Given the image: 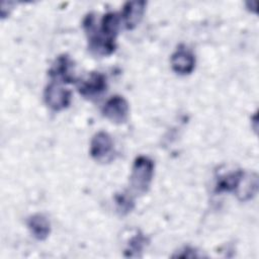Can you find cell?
I'll return each instance as SVG.
<instances>
[{
	"label": "cell",
	"mask_w": 259,
	"mask_h": 259,
	"mask_svg": "<svg viewBox=\"0 0 259 259\" xmlns=\"http://www.w3.org/2000/svg\"><path fill=\"white\" fill-rule=\"evenodd\" d=\"M120 18L114 12H107L96 25L93 14H88L83 20V27L88 38V48L97 56H108L115 51V39L119 28Z\"/></svg>",
	"instance_id": "1"
},
{
	"label": "cell",
	"mask_w": 259,
	"mask_h": 259,
	"mask_svg": "<svg viewBox=\"0 0 259 259\" xmlns=\"http://www.w3.org/2000/svg\"><path fill=\"white\" fill-rule=\"evenodd\" d=\"M258 178L254 173L247 174L243 170H236L219 177L214 186V191L233 192L240 200L251 199L257 192Z\"/></svg>",
	"instance_id": "2"
},
{
	"label": "cell",
	"mask_w": 259,
	"mask_h": 259,
	"mask_svg": "<svg viewBox=\"0 0 259 259\" xmlns=\"http://www.w3.org/2000/svg\"><path fill=\"white\" fill-rule=\"evenodd\" d=\"M154 162L147 156H139L135 159L130 177V185L136 194L146 193L154 176Z\"/></svg>",
	"instance_id": "3"
},
{
	"label": "cell",
	"mask_w": 259,
	"mask_h": 259,
	"mask_svg": "<svg viewBox=\"0 0 259 259\" xmlns=\"http://www.w3.org/2000/svg\"><path fill=\"white\" fill-rule=\"evenodd\" d=\"M49 75L53 82L60 84H71L77 82L74 62L68 55H61L55 60L49 70Z\"/></svg>",
	"instance_id": "4"
},
{
	"label": "cell",
	"mask_w": 259,
	"mask_h": 259,
	"mask_svg": "<svg viewBox=\"0 0 259 259\" xmlns=\"http://www.w3.org/2000/svg\"><path fill=\"white\" fill-rule=\"evenodd\" d=\"M72 93L64 88L60 83L51 82L45 89L44 99L46 104L55 111H61L67 108L71 103Z\"/></svg>",
	"instance_id": "5"
},
{
	"label": "cell",
	"mask_w": 259,
	"mask_h": 259,
	"mask_svg": "<svg viewBox=\"0 0 259 259\" xmlns=\"http://www.w3.org/2000/svg\"><path fill=\"white\" fill-rule=\"evenodd\" d=\"M113 141L106 132L96 133L90 143V156L97 162H109L113 158Z\"/></svg>",
	"instance_id": "6"
},
{
	"label": "cell",
	"mask_w": 259,
	"mask_h": 259,
	"mask_svg": "<svg viewBox=\"0 0 259 259\" xmlns=\"http://www.w3.org/2000/svg\"><path fill=\"white\" fill-rule=\"evenodd\" d=\"M130 106L127 101L119 95L110 97L102 107V114L114 123H123L128 117Z\"/></svg>",
	"instance_id": "7"
},
{
	"label": "cell",
	"mask_w": 259,
	"mask_h": 259,
	"mask_svg": "<svg viewBox=\"0 0 259 259\" xmlns=\"http://www.w3.org/2000/svg\"><path fill=\"white\" fill-rule=\"evenodd\" d=\"M172 70L179 75L190 74L195 67V57L193 53L184 45L178 46L171 56Z\"/></svg>",
	"instance_id": "8"
},
{
	"label": "cell",
	"mask_w": 259,
	"mask_h": 259,
	"mask_svg": "<svg viewBox=\"0 0 259 259\" xmlns=\"http://www.w3.org/2000/svg\"><path fill=\"white\" fill-rule=\"evenodd\" d=\"M106 77L99 72H92L78 82L79 93L88 98L99 96L106 90Z\"/></svg>",
	"instance_id": "9"
},
{
	"label": "cell",
	"mask_w": 259,
	"mask_h": 259,
	"mask_svg": "<svg viewBox=\"0 0 259 259\" xmlns=\"http://www.w3.org/2000/svg\"><path fill=\"white\" fill-rule=\"evenodd\" d=\"M146 5V1H128L123 5L121 19L126 29H133L140 23L145 13Z\"/></svg>",
	"instance_id": "10"
},
{
	"label": "cell",
	"mask_w": 259,
	"mask_h": 259,
	"mask_svg": "<svg viewBox=\"0 0 259 259\" xmlns=\"http://www.w3.org/2000/svg\"><path fill=\"white\" fill-rule=\"evenodd\" d=\"M27 227L33 237L39 241L46 240L51 233V223L42 213H35L28 218Z\"/></svg>",
	"instance_id": "11"
},
{
	"label": "cell",
	"mask_w": 259,
	"mask_h": 259,
	"mask_svg": "<svg viewBox=\"0 0 259 259\" xmlns=\"http://www.w3.org/2000/svg\"><path fill=\"white\" fill-rule=\"evenodd\" d=\"M147 244V238L143 236V234L139 233L131 238L128 242V246L125 249V256L134 257L139 256V254L143 251Z\"/></svg>",
	"instance_id": "12"
},
{
	"label": "cell",
	"mask_w": 259,
	"mask_h": 259,
	"mask_svg": "<svg viewBox=\"0 0 259 259\" xmlns=\"http://www.w3.org/2000/svg\"><path fill=\"white\" fill-rule=\"evenodd\" d=\"M115 202L117 205V209L121 213H127L134 207L133 197L127 193H121L115 195Z\"/></svg>",
	"instance_id": "13"
}]
</instances>
